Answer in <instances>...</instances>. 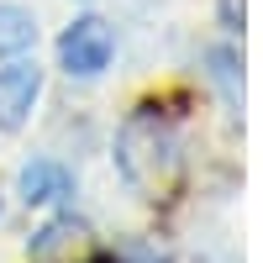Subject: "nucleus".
Returning a JSON list of instances; mask_svg holds the SVG:
<instances>
[{
	"label": "nucleus",
	"instance_id": "f257e3e1",
	"mask_svg": "<svg viewBox=\"0 0 263 263\" xmlns=\"http://www.w3.org/2000/svg\"><path fill=\"white\" fill-rule=\"evenodd\" d=\"M116 163H121L126 184L137 190V195L163 200V195L179 184V137L158 121V111H137V116L121 126Z\"/></svg>",
	"mask_w": 263,
	"mask_h": 263
},
{
	"label": "nucleus",
	"instance_id": "f03ea898",
	"mask_svg": "<svg viewBox=\"0 0 263 263\" xmlns=\"http://www.w3.org/2000/svg\"><path fill=\"white\" fill-rule=\"evenodd\" d=\"M111 58H116V32L105 27L100 16H74L69 27H63L58 63H63L69 79H95V74L111 69Z\"/></svg>",
	"mask_w": 263,
	"mask_h": 263
},
{
	"label": "nucleus",
	"instance_id": "7ed1b4c3",
	"mask_svg": "<svg viewBox=\"0 0 263 263\" xmlns=\"http://www.w3.org/2000/svg\"><path fill=\"white\" fill-rule=\"evenodd\" d=\"M42 95V69L27 58H16L0 69V132H21L32 116V105Z\"/></svg>",
	"mask_w": 263,
	"mask_h": 263
},
{
	"label": "nucleus",
	"instance_id": "20e7f679",
	"mask_svg": "<svg viewBox=\"0 0 263 263\" xmlns=\"http://www.w3.org/2000/svg\"><path fill=\"white\" fill-rule=\"evenodd\" d=\"M16 190H21L27 205H58V200L74 195V174L63 168L58 158H32L27 168L16 174Z\"/></svg>",
	"mask_w": 263,
	"mask_h": 263
},
{
	"label": "nucleus",
	"instance_id": "39448f33",
	"mask_svg": "<svg viewBox=\"0 0 263 263\" xmlns=\"http://www.w3.org/2000/svg\"><path fill=\"white\" fill-rule=\"evenodd\" d=\"M37 42V16L27 6H6L0 0V58H21Z\"/></svg>",
	"mask_w": 263,
	"mask_h": 263
},
{
	"label": "nucleus",
	"instance_id": "423d86ee",
	"mask_svg": "<svg viewBox=\"0 0 263 263\" xmlns=\"http://www.w3.org/2000/svg\"><path fill=\"white\" fill-rule=\"evenodd\" d=\"M211 74H216V84L227 90V100H232V105H242V74H237L232 48H216V53H211Z\"/></svg>",
	"mask_w": 263,
	"mask_h": 263
},
{
	"label": "nucleus",
	"instance_id": "0eeeda50",
	"mask_svg": "<svg viewBox=\"0 0 263 263\" xmlns=\"http://www.w3.org/2000/svg\"><path fill=\"white\" fill-rule=\"evenodd\" d=\"M221 21H227V32H232V37L242 32V0H221Z\"/></svg>",
	"mask_w": 263,
	"mask_h": 263
}]
</instances>
